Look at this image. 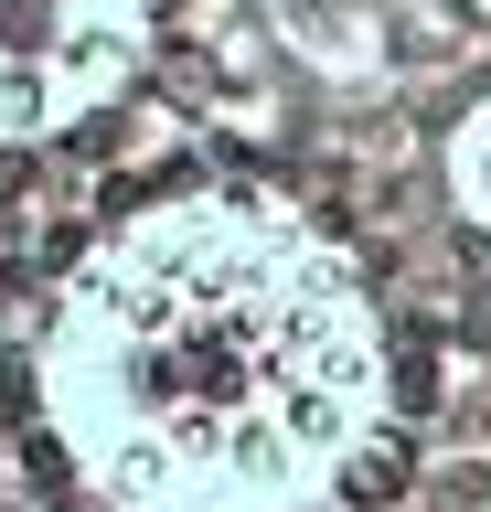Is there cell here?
<instances>
[{
	"instance_id": "cell-1",
	"label": "cell",
	"mask_w": 491,
	"mask_h": 512,
	"mask_svg": "<svg viewBox=\"0 0 491 512\" xmlns=\"http://www.w3.org/2000/svg\"><path fill=\"white\" fill-rule=\"evenodd\" d=\"M33 406L107 512H321L395 427V342L310 203L182 182L54 278Z\"/></svg>"
},
{
	"instance_id": "cell-2",
	"label": "cell",
	"mask_w": 491,
	"mask_h": 512,
	"mask_svg": "<svg viewBox=\"0 0 491 512\" xmlns=\"http://www.w3.org/2000/svg\"><path fill=\"white\" fill-rule=\"evenodd\" d=\"M150 64V0H0V150H54Z\"/></svg>"
},
{
	"instance_id": "cell-3",
	"label": "cell",
	"mask_w": 491,
	"mask_h": 512,
	"mask_svg": "<svg viewBox=\"0 0 491 512\" xmlns=\"http://www.w3.org/2000/svg\"><path fill=\"white\" fill-rule=\"evenodd\" d=\"M438 182H449L459 224L491 235V96H470V107L449 118V139H438Z\"/></svg>"
},
{
	"instance_id": "cell-4",
	"label": "cell",
	"mask_w": 491,
	"mask_h": 512,
	"mask_svg": "<svg viewBox=\"0 0 491 512\" xmlns=\"http://www.w3.org/2000/svg\"><path fill=\"white\" fill-rule=\"evenodd\" d=\"M289 32H299L321 64H331V54H353V64L374 54V43H363V11H321V0H289Z\"/></svg>"
},
{
	"instance_id": "cell-5",
	"label": "cell",
	"mask_w": 491,
	"mask_h": 512,
	"mask_svg": "<svg viewBox=\"0 0 491 512\" xmlns=\"http://www.w3.org/2000/svg\"><path fill=\"white\" fill-rule=\"evenodd\" d=\"M449 438L491 448V384H459V406H449Z\"/></svg>"
},
{
	"instance_id": "cell-6",
	"label": "cell",
	"mask_w": 491,
	"mask_h": 512,
	"mask_svg": "<svg viewBox=\"0 0 491 512\" xmlns=\"http://www.w3.org/2000/svg\"><path fill=\"white\" fill-rule=\"evenodd\" d=\"M481 512H491V502H481Z\"/></svg>"
}]
</instances>
